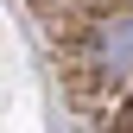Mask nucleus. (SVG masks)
Returning a JSON list of instances; mask_svg holds the SVG:
<instances>
[{
    "mask_svg": "<svg viewBox=\"0 0 133 133\" xmlns=\"http://www.w3.org/2000/svg\"><path fill=\"white\" fill-rule=\"evenodd\" d=\"M108 121H114V127H127V133H133V95H121V102H114V114H108Z\"/></svg>",
    "mask_w": 133,
    "mask_h": 133,
    "instance_id": "f257e3e1",
    "label": "nucleus"
}]
</instances>
